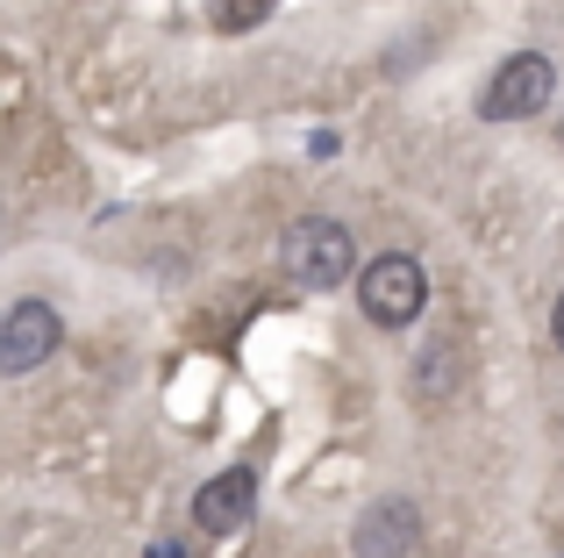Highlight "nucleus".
Returning <instances> with one entry per match:
<instances>
[{
  "mask_svg": "<svg viewBox=\"0 0 564 558\" xmlns=\"http://www.w3.org/2000/svg\"><path fill=\"white\" fill-rule=\"evenodd\" d=\"M551 94H557V65L543 51H514L508 65L486 79L479 115H486V122H522V115H543V108H551Z\"/></svg>",
  "mask_w": 564,
  "mask_h": 558,
  "instance_id": "obj_2",
  "label": "nucleus"
},
{
  "mask_svg": "<svg viewBox=\"0 0 564 558\" xmlns=\"http://www.w3.org/2000/svg\"><path fill=\"white\" fill-rule=\"evenodd\" d=\"M358 301H365V315H372L379 330H400V322H414V315H422L429 279H422V266H414L408 251H386V258H372V266H365V279H358Z\"/></svg>",
  "mask_w": 564,
  "mask_h": 558,
  "instance_id": "obj_3",
  "label": "nucleus"
},
{
  "mask_svg": "<svg viewBox=\"0 0 564 558\" xmlns=\"http://www.w3.org/2000/svg\"><path fill=\"white\" fill-rule=\"evenodd\" d=\"M557 558H564V551H557Z\"/></svg>",
  "mask_w": 564,
  "mask_h": 558,
  "instance_id": "obj_9",
  "label": "nucleus"
},
{
  "mask_svg": "<svg viewBox=\"0 0 564 558\" xmlns=\"http://www.w3.org/2000/svg\"><path fill=\"white\" fill-rule=\"evenodd\" d=\"M279 258H286V279H301V287H344L358 266V244L336 215H301L279 244Z\"/></svg>",
  "mask_w": 564,
  "mask_h": 558,
  "instance_id": "obj_1",
  "label": "nucleus"
},
{
  "mask_svg": "<svg viewBox=\"0 0 564 558\" xmlns=\"http://www.w3.org/2000/svg\"><path fill=\"white\" fill-rule=\"evenodd\" d=\"M551 336H557V351H564V293H557V315H551Z\"/></svg>",
  "mask_w": 564,
  "mask_h": 558,
  "instance_id": "obj_8",
  "label": "nucleus"
},
{
  "mask_svg": "<svg viewBox=\"0 0 564 558\" xmlns=\"http://www.w3.org/2000/svg\"><path fill=\"white\" fill-rule=\"evenodd\" d=\"M250 508H258V473H250V465H229V473H215L200 494H193V523H200L207 537L243 530Z\"/></svg>",
  "mask_w": 564,
  "mask_h": 558,
  "instance_id": "obj_4",
  "label": "nucleus"
},
{
  "mask_svg": "<svg viewBox=\"0 0 564 558\" xmlns=\"http://www.w3.org/2000/svg\"><path fill=\"white\" fill-rule=\"evenodd\" d=\"M51 351H57V315L43 301H14L8 322H0V365L8 373H36Z\"/></svg>",
  "mask_w": 564,
  "mask_h": 558,
  "instance_id": "obj_5",
  "label": "nucleus"
},
{
  "mask_svg": "<svg viewBox=\"0 0 564 558\" xmlns=\"http://www.w3.org/2000/svg\"><path fill=\"white\" fill-rule=\"evenodd\" d=\"M272 8H279V0H221V14H215V22H221V29H258Z\"/></svg>",
  "mask_w": 564,
  "mask_h": 558,
  "instance_id": "obj_7",
  "label": "nucleus"
},
{
  "mask_svg": "<svg viewBox=\"0 0 564 558\" xmlns=\"http://www.w3.org/2000/svg\"><path fill=\"white\" fill-rule=\"evenodd\" d=\"M414 537H422V508L414 502H379V508H365L358 516V558H408L414 551Z\"/></svg>",
  "mask_w": 564,
  "mask_h": 558,
  "instance_id": "obj_6",
  "label": "nucleus"
}]
</instances>
